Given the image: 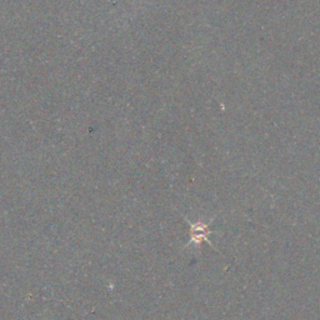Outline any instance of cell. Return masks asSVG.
Wrapping results in <instances>:
<instances>
[{"label":"cell","instance_id":"6da1fadb","mask_svg":"<svg viewBox=\"0 0 320 320\" xmlns=\"http://www.w3.org/2000/svg\"><path fill=\"white\" fill-rule=\"evenodd\" d=\"M213 220H214V218H211L208 223H204V222L190 223L189 220L187 219V222L189 223V225H190V240H189V243L185 245L184 249L189 248L190 245H194L196 246V250L200 252L201 243H203V241H206L211 248L217 250V248L213 245V243H211V241L208 239V235H210V234L214 233L213 230L209 229V224H210Z\"/></svg>","mask_w":320,"mask_h":320}]
</instances>
